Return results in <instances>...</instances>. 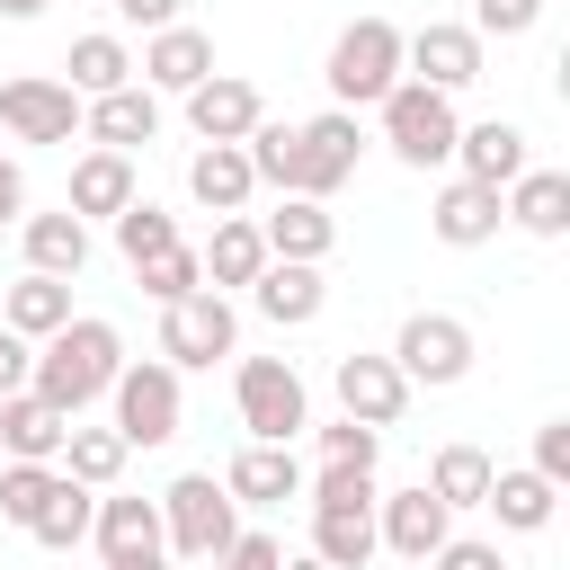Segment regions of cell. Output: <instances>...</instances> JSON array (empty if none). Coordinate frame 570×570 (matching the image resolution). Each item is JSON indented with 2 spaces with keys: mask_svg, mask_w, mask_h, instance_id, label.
I'll return each mask as SVG.
<instances>
[{
  "mask_svg": "<svg viewBox=\"0 0 570 570\" xmlns=\"http://www.w3.org/2000/svg\"><path fill=\"white\" fill-rule=\"evenodd\" d=\"M27 374H36V338H18L0 321V392H27Z\"/></svg>",
  "mask_w": 570,
  "mask_h": 570,
  "instance_id": "cell-46",
  "label": "cell"
},
{
  "mask_svg": "<svg viewBox=\"0 0 570 570\" xmlns=\"http://www.w3.org/2000/svg\"><path fill=\"white\" fill-rule=\"evenodd\" d=\"M160 534H169V552L214 561V552L240 534V499H232L214 472H178V481L160 490Z\"/></svg>",
  "mask_w": 570,
  "mask_h": 570,
  "instance_id": "cell-5",
  "label": "cell"
},
{
  "mask_svg": "<svg viewBox=\"0 0 570 570\" xmlns=\"http://www.w3.org/2000/svg\"><path fill=\"white\" fill-rule=\"evenodd\" d=\"M508 534H543L552 525V508H561V490L534 472V463H517V472H490V499H481Z\"/></svg>",
  "mask_w": 570,
  "mask_h": 570,
  "instance_id": "cell-28",
  "label": "cell"
},
{
  "mask_svg": "<svg viewBox=\"0 0 570 570\" xmlns=\"http://www.w3.org/2000/svg\"><path fill=\"white\" fill-rule=\"evenodd\" d=\"M0 18H45V0H0Z\"/></svg>",
  "mask_w": 570,
  "mask_h": 570,
  "instance_id": "cell-49",
  "label": "cell"
},
{
  "mask_svg": "<svg viewBox=\"0 0 570 570\" xmlns=\"http://www.w3.org/2000/svg\"><path fill=\"white\" fill-rule=\"evenodd\" d=\"M134 196H142V187H134V151H107V142H98V151L71 160V214H80V223H89V214L116 223Z\"/></svg>",
  "mask_w": 570,
  "mask_h": 570,
  "instance_id": "cell-24",
  "label": "cell"
},
{
  "mask_svg": "<svg viewBox=\"0 0 570 570\" xmlns=\"http://www.w3.org/2000/svg\"><path fill=\"white\" fill-rule=\"evenodd\" d=\"M125 454H134V445H125L116 428H80V419H71V436H62V454H53V463H62V472H71L80 490H116Z\"/></svg>",
  "mask_w": 570,
  "mask_h": 570,
  "instance_id": "cell-33",
  "label": "cell"
},
{
  "mask_svg": "<svg viewBox=\"0 0 570 570\" xmlns=\"http://www.w3.org/2000/svg\"><path fill=\"white\" fill-rule=\"evenodd\" d=\"M401 71L428 80V89H445V98H463L481 80V36L463 18H428L419 36H401Z\"/></svg>",
  "mask_w": 570,
  "mask_h": 570,
  "instance_id": "cell-11",
  "label": "cell"
},
{
  "mask_svg": "<svg viewBox=\"0 0 570 570\" xmlns=\"http://www.w3.org/2000/svg\"><path fill=\"white\" fill-rule=\"evenodd\" d=\"M89 517H98V490H80V481L62 472V481H53V499L36 508V525H27V534H36L45 552H71V543H89Z\"/></svg>",
  "mask_w": 570,
  "mask_h": 570,
  "instance_id": "cell-34",
  "label": "cell"
},
{
  "mask_svg": "<svg viewBox=\"0 0 570 570\" xmlns=\"http://www.w3.org/2000/svg\"><path fill=\"white\" fill-rule=\"evenodd\" d=\"M454 160H463V178H481V187H508V178L525 169V125H508V116H481V125H463V134H454Z\"/></svg>",
  "mask_w": 570,
  "mask_h": 570,
  "instance_id": "cell-25",
  "label": "cell"
},
{
  "mask_svg": "<svg viewBox=\"0 0 570 570\" xmlns=\"http://www.w3.org/2000/svg\"><path fill=\"white\" fill-rule=\"evenodd\" d=\"M499 205H508V223L534 232V240H561V232H570V178H561V169H534V160H525V169L499 187Z\"/></svg>",
  "mask_w": 570,
  "mask_h": 570,
  "instance_id": "cell-21",
  "label": "cell"
},
{
  "mask_svg": "<svg viewBox=\"0 0 570 570\" xmlns=\"http://www.w3.org/2000/svg\"><path fill=\"white\" fill-rule=\"evenodd\" d=\"M534 18H543V0H472V18H463V27L490 45V36H525Z\"/></svg>",
  "mask_w": 570,
  "mask_h": 570,
  "instance_id": "cell-42",
  "label": "cell"
},
{
  "mask_svg": "<svg viewBox=\"0 0 570 570\" xmlns=\"http://www.w3.org/2000/svg\"><path fill=\"white\" fill-rule=\"evenodd\" d=\"M490 472H499V463H490L481 445H436V463H428V490H436L445 508H481V499H490Z\"/></svg>",
  "mask_w": 570,
  "mask_h": 570,
  "instance_id": "cell-35",
  "label": "cell"
},
{
  "mask_svg": "<svg viewBox=\"0 0 570 570\" xmlns=\"http://www.w3.org/2000/svg\"><path fill=\"white\" fill-rule=\"evenodd\" d=\"M240 151H249V178H258V187H276V196H294V125H276V116H258V125L240 134Z\"/></svg>",
  "mask_w": 570,
  "mask_h": 570,
  "instance_id": "cell-36",
  "label": "cell"
},
{
  "mask_svg": "<svg viewBox=\"0 0 570 570\" xmlns=\"http://www.w3.org/2000/svg\"><path fill=\"white\" fill-rule=\"evenodd\" d=\"M178 240V214H160L151 196H134L125 214H116V249H125V267H142V258H160Z\"/></svg>",
  "mask_w": 570,
  "mask_h": 570,
  "instance_id": "cell-37",
  "label": "cell"
},
{
  "mask_svg": "<svg viewBox=\"0 0 570 570\" xmlns=\"http://www.w3.org/2000/svg\"><path fill=\"white\" fill-rule=\"evenodd\" d=\"M187 196H196L205 214H240V205L258 196V178H249V151H240V142H205V151L187 160Z\"/></svg>",
  "mask_w": 570,
  "mask_h": 570,
  "instance_id": "cell-26",
  "label": "cell"
},
{
  "mask_svg": "<svg viewBox=\"0 0 570 570\" xmlns=\"http://www.w3.org/2000/svg\"><path fill=\"white\" fill-rule=\"evenodd\" d=\"M142 89H169V98H187L205 71H214V36L205 27H187V18H169V27H151V45H142Z\"/></svg>",
  "mask_w": 570,
  "mask_h": 570,
  "instance_id": "cell-15",
  "label": "cell"
},
{
  "mask_svg": "<svg viewBox=\"0 0 570 570\" xmlns=\"http://www.w3.org/2000/svg\"><path fill=\"white\" fill-rule=\"evenodd\" d=\"M321 463H383V428H365V419H330L321 428Z\"/></svg>",
  "mask_w": 570,
  "mask_h": 570,
  "instance_id": "cell-41",
  "label": "cell"
},
{
  "mask_svg": "<svg viewBox=\"0 0 570 570\" xmlns=\"http://www.w3.org/2000/svg\"><path fill=\"white\" fill-rule=\"evenodd\" d=\"M107 9H116L125 27H169V18H178V0H107Z\"/></svg>",
  "mask_w": 570,
  "mask_h": 570,
  "instance_id": "cell-47",
  "label": "cell"
},
{
  "mask_svg": "<svg viewBox=\"0 0 570 570\" xmlns=\"http://www.w3.org/2000/svg\"><path fill=\"white\" fill-rule=\"evenodd\" d=\"M223 490L240 508H285V499H303V463H294V445H240L223 463Z\"/></svg>",
  "mask_w": 570,
  "mask_h": 570,
  "instance_id": "cell-20",
  "label": "cell"
},
{
  "mask_svg": "<svg viewBox=\"0 0 570 570\" xmlns=\"http://www.w3.org/2000/svg\"><path fill=\"white\" fill-rule=\"evenodd\" d=\"M80 134H89V142H107V151L151 142V134H160V89L125 80V89H107V98H80Z\"/></svg>",
  "mask_w": 570,
  "mask_h": 570,
  "instance_id": "cell-17",
  "label": "cell"
},
{
  "mask_svg": "<svg viewBox=\"0 0 570 570\" xmlns=\"http://www.w3.org/2000/svg\"><path fill=\"white\" fill-rule=\"evenodd\" d=\"M232 401H240L249 445H294V436L312 428V392H303V374H294L285 356H240Z\"/></svg>",
  "mask_w": 570,
  "mask_h": 570,
  "instance_id": "cell-3",
  "label": "cell"
},
{
  "mask_svg": "<svg viewBox=\"0 0 570 570\" xmlns=\"http://www.w3.org/2000/svg\"><path fill=\"white\" fill-rule=\"evenodd\" d=\"M62 80L80 89V98H107V89H125L134 80V53H125V36H71V62H62Z\"/></svg>",
  "mask_w": 570,
  "mask_h": 570,
  "instance_id": "cell-32",
  "label": "cell"
},
{
  "mask_svg": "<svg viewBox=\"0 0 570 570\" xmlns=\"http://www.w3.org/2000/svg\"><path fill=\"white\" fill-rule=\"evenodd\" d=\"M240 347V312L223 303V285H196V294H178V303H160V356L187 374V365H214V356H232Z\"/></svg>",
  "mask_w": 570,
  "mask_h": 570,
  "instance_id": "cell-7",
  "label": "cell"
},
{
  "mask_svg": "<svg viewBox=\"0 0 570 570\" xmlns=\"http://www.w3.org/2000/svg\"><path fill=\"white\" fill-rule=\"evenodd\" d=\"M258 240H267V258H330V240H338V223H330V205L321 196H276V214H258Z\"/></svg>",
  "mask_w": 570,
  "mask_h": 570,
  "instance_id": "cell-22",
  "label": "cell"
},
{
  "mask_svg": "<svg viewBox=\"0 0 570 570\" xmlns=\"http://www.w3.org/2000/svg\"><path fill=\"white\" fill-rule=\"evenodd\" d=\"M116 365H125V338H116V321H98V312H71L53 338H36V374H27V392H45L62 419H80L107 383H116Z\"/></svg>",
  "mask_w": 570,
  "mask_h": 570,
  "instance_id": "cell-1",
  "label": "cell"
},
{
  "mask_svg": "<svg viewBox=\"0 0 570 570\" xmlns=\"http://www.w3.org/2000/svg\"><path fill=\"white\" fill-rule=\"evenodd\" d=\"M445 534H454V508H445L428 481H410V490H383V499H374V543H383V552L428 561Z\"/></svg>",
  "mask_w": 570,
  "mask_h": 570,
  "instance_id": "cell-12",
  "label": "cell"
},
{
  "mask_svg": "<svg viewBox=\"0 0 570 570\" xmlns=\"http://www.w3.org/2000/svg\"><path fill=\"white\" fill-rule=\"evenodd\" d=\"M134 570H169V561H134Z\"/></svg>",
  "mask_w": 570,
  "mask_h": 570,
  "instance_id": "cell-51",
  "label": "cell"
},
{
  "mask_svg": "<svg viewBox=\"0 0 570 570\" xmlns=\"http://www.w3.org/2000/svg\"><path fill=\"white\" fill-rule=\"evenodd\" d=\"M53 481H62V463H9V472H0V517L27 534V525H36V508L53 499Z\"/></svg>",
  "mask_w": 570,
  "mask_h": 570,
  "instance_id": "cell-38",
  "label": "cell"
},
{
  "mask_svg": "<svg viewBox=\"0 0 570 570\" xmlns=\"http://www.w3.org/2000/svg\"><path fill=\"white\" fill-rule=\"evenodd\" d=\"M276 561H285L276 534H232V543L214 552V570H276Z\"/></svg>",
  "mask_w": 570,
  "mask_h": 570,
  "instance_id": "cell-45",
  "label": "cell"
},
{
  "mask_svg": "<svg viewBox=\"0 0 570 570\" xmlns=\"http://www.w3.org/2000/svg\"><path fill=\"white\" fill-rule=\"evenodd\" d=\"M356 151H365L356 107H330V116L294 125V196H321V205H330V187L356 178Z\"/></svg>",
  "mask_w": 570,
  "mask_h": 570,
  "instance_id": "cell-10",
  "label": "cell"
},
{
  "mask_svg": "<svg viewBox=\"0 0 570 570\" xmlns=\"http://www.w3.org/2000/svg\"><path fill=\"white\" fill-rule=\"evenodd\" d=\"M392 365L410 374V392L428 383V392H445V383H463L472 374V330L454 321V312H410L401 321V338H392Z\"/></svg>",
  "mask_w": 570,
  "mask_h": 570,
  "instance_id": "cell-8",
  "label": "cell"
},
{
  "mask_svg": "<svg viewBox=\"0 0 570 570\" xmlns=\"http://www.w3.org/2000/svg\"><path fill=\"white\" fill-rule=\"evenodd\" d=\"M428 570H508V561H499V543H472V534H445V543L428 552Z\"/></svg>",
  "mask_w": 570,
  "mask_h": 570,
  "instance_id": "cell-44",
  "label": "cell"
},
{
  "mask_svg": "<svg viewBox=\"0 0 570 570\" xmlns=\"http://www.w3.org/2000/svg\"><path fill=\"white\" fill-rule=\"evenodd\" d=\"M89 543H98V561H107V570L160 561V552H169V534H160V499H116V490H98Z\"/></svg>",
  "mask_w": 570,
  "mask_h": 570,
  "instance_id": "cell-14",
  "label": "cell"
},
{
  "mask_svg": "<svg viewBox=\"0 0 570 570\" xmlns=\"http://www.w3.org/2000/svg\"><path fill=\"white\" fill-rule=\"evenodd\" d=\"M374 107H383V142H392V160H410V169L454 160L463 116H454V98H445V89H428V80H392Z\"/></svg>",
  "mask_w": 570,
  "mask_h": 570,
  "instance_id": "cell-2",
  "label": "cell"
},
{
  "mask_svg": "<svg viewBox=\"0 0 570 570\" xmlns=\"http://www.w3.org/2000/svg\"><path fill=\"white\" fill-rule=\"evenodd\" d=\"M258 116H267V107H258V89H249V80H232V71H205V80L187 89V125H196V142H240Z\"/></svg>",
  "mask_w": 570,
  "mask_h": 570,
  "instance_id": "cell-19",
  "label": "cell"
},
{
  "mask_svg": "<svg viewBox=\"0 0 570 570\" xmlns=\"http://www.w3.org/2000/svg\"><path fill=\"white\" fill-rule=\"evenodd\" d=\"M107 401H116V436L125 445H169L178 436V365L169 356H142V365H116V383H107Z\"/></svg>",
  "mask_w": 570,
  "mask_h": 570,
  "instance_id": "cell-6",
  "label": "cell"
},
{
  "mask_svg": "<svg viewBox=\"0 0 570 570\" xmlns=\"http://www.w3.org/2000/svg\"><path fill=\"white\" fill-rule=\"evenodd\" d=\"M0 321H9L18 338H53V330L71 321V276H36V267H27V276L0 294Z\"/></svg>",
  "mask_w": 570,
  "mask_h": 570,
  "instance_id": "cell-29",
  "label": "cell"
},
{
  "mask_svg": "<svg viewBox=\"0 0 570 570\" xmlns=\"http://www.w3.org/2000/svg\"><path fill=\"white\" fill-rule=\"evenodd\" d=\"M321 80H330V107H374V98L401 80V27H392V18H356V27H338Z\"/></svg>",
  "mask_w": 570,
  "mask_h": 570,
  "instance_id": "cell-4",
  "label": "cell"
},
{
  "mask_svg": "<svg viewBox=\"0 0 570 570\" xmlns=\"http://www.w3.org/2000/svg\"><path fill=\"white\" fill-rule=\"evenodd\" d=\"M249 303H258V321L303 330V321H321L330 285H321V267H312V258H267V267L249 276Z\"/></svg>",
  "mask_w": 570,
  "mask_h": 570,
  "instance_id": "cell-16",
  "label": "cell"
},
{
  "mask_svg": "<svg viewBox=\"0 0 570 570\" xmlns=\"http://www.w3.org/2000/svg\"><path fill=\"white\" fill-rule=\"evenodd\" d=\"M499 223H508V205H499V187H481V178H454V187H436V205H428V232H436L445 249H481V240H499Z\"/></svg>",
  "mask_w": 570,
  "mask_h": 570,
  "instance_id": "cell-18",
  "label": "cell"
},
{
  "mask_svg": "<svg viewBox=\"0 0 570 570\" xmlns=\"http://www.w3.org/2000/svg\"><path fill=\"white\" fill-rule=\"evenodd\" d=\"M312 552L330 570H365L383 543H374V508H312Z\"/></svg>",
  "mask_w": 570,
  "mask_h": 570,
  "instance_id": "cell-31",
  "label": "cell"
},
{
  "mask_svg": "<svg viewBox=\"0 0 570 570\" xmlns=\"http://www.w3.org/2000/svg\"><path fill=\"white\" fill-rule=\"evenodd\" d=\"M0 134L9 142H80V89L45 80V71L0 80Z\"/></svg>",
  "mask_w": 570,
  "mask_h": 570,
  "instance_id": "cell-9",
  "label": "cell"
},
{
  "mask_svg": "<svg viewBox=\"0 0 570 570\" xmlns=\"http://www.w3.org/2000/svg\"><path fill=\"white\" fill-rule=\"evenodd\" d=\"M18 232H27V267L36 276H80L89 267V223L62 205V214H18Z\"/></svg>",
  "mask_w": 570,
  "mask_h": 570,
  "instance_id": "cell-27",
  "label": "cell"
},
{
  "mask_svg": "<svg viewBox=\"0 0 570 570\" xmlns=\"http://www.w3.org/2000/svg\"><path fill=\"white\" fill-rule=\"evenodd\" d=\"M303 499H312V508H374L383 490H374V463H321V472L303 481Z\"/></svg>",
  "mask_w": 570,
  "mask_h": 570,
  "instance_id": "cell-40",
  "label": "cell"
},
{
  "mask_svg": "<svg viewBox=\"0 0 570 570\" xmlns=\"http://www.w3.org/2000/svg\"><path fill=\"white\" fill-rule=\"evenodd\" d=\"M134 276H142V294H151V303H178V294H196V285H205V258H196L187 240H169V249H160V258H142Z\"/></svg>",
  "mask_w": 570,
  "mask_h": 570,
  "instance_id": "cell-39",
  "label": "cell"
},
{
  "mask_svg": "<svg viewBox=\"0 0 570 570\" xmlns=\"http://www.w3.org/2000/svg\"><path fill=\"white\" fill-rule=\"evenodd\" d=\"M196 258H205V285H249V276L267 267V240H258L249 214H214V240H205Z\"/></svg>",
  "mask_w": 570,
  "mask_h": 570,
  "instance_id": "cell-30",
  "label": "cell"
},
{
  "mask_svg": "<svg viewBox=\"0 0 570 570\" xmlns=\"http://www.w3.org/2000/svg\"><path fill=\"white\" fill-rule=\"evenodd\" d=\"M62 436H71V419L45 392H0V445H9V463H53Z\"/></svg>",
  "mask_w": 570,
  "mask_h": 570,
  "instance_id": "cell-23",
  "label": "cell"
},
{
  "mask_svg": "<svg viewBox=\"0 0 570 570\" xmlns=\"http://www.w3.org/2000/svg\"><path fill=\"white\" fill-rule=\"evenodd\" d=\"M534 472H543L552 490L570 481V419H543V428H534Z\"/></svg>",
  "mask_w": 570,
  "mask_h": 570,
  "instance_id": "cell-43",
  "label": "cell"
},
{
  "mask_svg": "<svg viewBox=\"0 0 570 570\" xmlns=\"http://www.w3.org/2000/svg\"><path fill=\"white\" fill-rule=\"evenodd\" d=\"M276 570H330V561H321V552H303V561H276Z\"/></svg>",
  "mask_w": 570,
  "mask_h": 570,
  "instance_id": "cell-50",
  "label": "cell"
},
{
  "mask_svg": "<svg viewBox=\"0 0 570 570\" xmlns=\"http://www.w3.org/2000/svg\"><path fill=\"white\" fill-rule=\"evenodd\" d=\"M330 392H338V410L365 419V428H392V419L410 410V374H401L392 356H365V347H347V356L330 365Z\"/></svg>",
  "mask_w": 570,
  "mask_h": 570,
  "instance_id": "cell-13",
  "label": "cell"
},
{
  "mask_svg": "<svg viewBox=\"0 0 570 570\" xmlns=\"http://www.w3.org/2000/svg\"><path fill=\"white\" fill-rule=\"evenodd\" d=\"M27 214V178H18V160L0 151V223H18Z\"/></svg>",
  "mask_w": 570,
  "mask_h": 570,
  "instance_id": "cell-48",
  "label": "cell"
}]
</instances>
